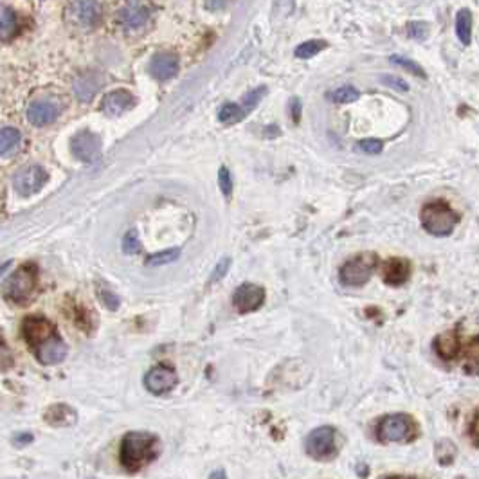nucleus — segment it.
I'll list each match as a JSON object with an SVG mask.
<instances>
[{"instance_id":"38","label":"nucleus","mask_w":479,"mask_h":479,"mask_svg":"<svg viewBox=\"0 0 479 479\" xmlns=\"http://www.w3.org/2000/svg\"><path fill=\"white\" fill-rule=\"evenodd\" d=\"M425 29H427V25L420 24V22H418V24H411L409 25V34H411V36H414V38H423V36H425V33H427Z\"/></svg>"},{"instance_id":"31","label":"nucleus","mask_w":479,"mask_h":479,"mask_svg":"<svg viewBox=\"0 0 479 479\" xmlns=\"http://www.w3.org/2000/svg\"><path fill=\"white\" fill-rule=\"evenodd\" d=\"M391 62L397 63V65L403 67V69H408L409 72H413L414 76L418 78H425V72H423V69L418 63L411 62V60H408V58H402V56H393L391 58Z\"/></svg>"},{"instance_id":"29","label":"nucleus","mask_w":479,"mask_h":479,"mask_svg":"<svg viewBox=\"0 0 479 479\" xmlns=\"http://www.w3.org/2000/svg\"><path fill=\"white\" fill-rule=\"evenodd\" d=\"M52 413H56V418H51L49 422H52V425H69L71 422H74V411L67 405H56V408H51Z\"/></svg>"},{"instance_id":"28","label":"nucleus","mask_w":479,"mask_h":479,"mask_svg":"<svg viewBox=\"0 0 479 479\" xmlns=\"http://www.w3.org/2000/svg\"><path fill=\"white\" fill-rule=\"evenodd\" d=\"M359 91L353 89V87H341L330 94V100L335 101V103H353V101L359 100Z\"/></svg>"},{"instance_id":"9","label":"nucleus","mask_w":479,"mask_h":479,"mask_svg":"<svg viewBox=\"0 0 479 479\" xmlns=\"http://www.w3.org/2000/svg\"><path fill=\"white\" fill-rule=\"evenodd\" d=\"M71 150L76 159L81 162H94L101 155V139L92 132H80L76 133L71 141Z\"/></svg>"},{"instance_id":"41","label":"nucleus","mask_w":479,"mask_h":479,"mask_svg":"<svg viewBox=\"0 0 479 479\" xmlns=\"http://www.w3.org/2000/svg\"><path fill=\"white\" fill-rule=\"evenodd\" d=\"M478 420H479V414L478 411L474 413V418H472V422H470V438H472V441H474V445H478Z\"/></svg>"},{"instance_id":"24","label":"nucleus","mask_w":479,"mask_h":479,"mask_svg":"<svg viewBox=\"0 0 479 479\" xmlns=\"http://www.w3.org/2000/svg\"><path fill=\"white\" fill-rule=\"evenodd\" d=\"M243 118H245V110L236 103H225L219 112V119L225 124L240 123Z\"/></svg>"},{"instance_id":"32","label":"nucleus","mask_w":479,"mask_h":479,"mask_svg":"<svg viewBox=\"0 0 479 479\" xmlns=\"http://www.w3.org/2000/svg\"><path fill=\"white\" fill-rule=\"evenodd\" d=\"M382 148H384V144L379 139H364V141L359 143V150L362 153H368V155H379L382 152Z\"/></svg>"},{"instance_id":"27","label":"nucleus","mask_w":479,"mask_h":479,"mask_svg":"<svg viewBox=\"0 0 479 479\" xmlns=\"http://www.w3.org/2000/svg\"><path fill=\"white\" fill-rule=\"evenodd\" d=\"M181 256V251L179 249H168V251H161L157 254H152V256L146 260V265L152 267H161V265H168L171 261L179 260Z\"/></svg>"},{"instance_id":"42","label":"nucleus","mask_w":479,"mask_h":479,"mask_svg":"<svg viewBox=\"0 0 479 479\" xmlns=\"http://www.w3.org/2000/svg\"><path fill=\"white\" fill-rule=\"evenodd\" d=\"M211 478H225V472H223V470H219V472H213V474H211Z\"/></svg>"},{"instance_id":"35","label":"nucleus","mask_w":479,"mask_h":479,"mask_svg":"<svg viewBox=\"0 0 479 479\" xmlns=\"http://www.w3.org/2000/svg\"><path fill=\"white\" fill-rule=\"evenodd\" d=\"M229 267H231V258H223L222 261H219V265H216L214 272L211 274V283H216L219 280H222L223 276L227 274Z\"/></svg>"},{"instance_id":"11","label":"nucleus","mask_w":479,"mask_h":479,"mask_svg":"<svg viewBox=\"0 0 479 479\" xmlns=\"http://www.w3.org/2000/svg\"><path fill=\"white\" fill-rule=\"evenodd\" d=\"M45 182H47V173L40 166L24 168V170H20L13 179V186L14 190H16V193L24 194V197L38 193Z\"/></svg>"},{"instance_id":"3","label":"nucleus","mask_w":479,"mask_h":479,"mask_svg":"<svg viewBox=\"0 0 479 479\" xmlns=\"http://www.w3.org/2000/svg\"><path fill=\"white\" fill-rule=\"evenodd\" d=\"M34 287H36V269L31 265H24L4 281L2 294L10 303L22 304L31 298Z\"/></svg>"},{"instance_id":"19","label":"nucleus","mask_w":479,"mask_h":479,"mask_svg":"<svg viewBox=\"0 0 479 479\" xmlns=\"http://www.w3.org/2000/svg\"><path fill=\"white\" fill-rule=\"evenodd\" d=\"M103 85V78L98 72H85L74 81V94L80 101H91Z\"/></svg>"},{"instance_id":"36","label":"nucleus","mask_w":479,"mask_h":479,"mask_svg":"<svg viewBox=\"0 0 479 479\" xmlns=\"http://www.w3.org/2000/svg\"><path fill=\"white\" fill-rule=\"evenodd\" d=\"M382 81H384L386 85L391 87V89H397V91H402L405 92L409 89V85L405 83L403 80H400V78H393V76H384L382 78Z\"/></svg>"},{"instance_id":"13","label":"nucleus","mask_w":479,"mask_h":479,"mask_svg":"<svg viewBox=\"0 0 479 479\" xmlns=\"http://www.w3.org/2000/svg\"><path fill=\"white\" fill-rule=\"evenodd\" d=\"M148 19H150V8L141 0H129L119 11V24L129 31L143 27Z\"/></svg>"},{"instance_id":"22","label":"nucleus","mask_w":479,"mask_h":479,"mask_svg":"<svg viewBox=\"0 0 479 479\" xmlns=\"http://www.w3.org/2000/svg\"><path fill=\"white\" fill-rule=\"evenodd\" d=\"M434 346H436L438 355L443 357V359H452V357H456L458 350H460V342H458L456 333L449 332L438 337L436 342H434Z\"/></svg>"},{"instance_id":"20","label":"nucleus","mask_w":479,"mask_h":479,"mask_svg":"<svg viewBox=\"0 0 479 479\" xmlns=\"http://www.w3.org/2000/svg\"><path fill=\"white\" fill-rule=\"evenodd\" d=\"M22 146V133L13 126L0 129V157H11Z\"/></svg>"},{"instance_id":"34","label":"nucleus","mask_w":479,"mask_h":479,"mask_svg":"<svg viewBox=\"0 0 479 479\" xmlns=\"http://www.w3.org/2000/svg\"><path fill=\"white\" fill-rule=\"evenodd\" d=\"M123 249L126 254H135V252L141 251V242H139L135 231H129L126 236L123 238Z\"/></svg>"},{"instance_id":"25","label":"nucleus","mask_w":479,"mask_h":479,"mask_svg":"<svg viewBox=\"0 0 479 479\" xmlns=\"http://www.w3.org/2000/svg\"><path fill=\"white\" fill-rule=\"evenodd\" d=\"M324 47H326V42H323V40H309V42H303L301 45H298L296 58L309 60V58H313L315 54H319Z\"/></svg>"},{"instance_id":"10","label":"nucleus","mask_w":479,"mask_h":479,"mask_svg":"<svg viewBox=\"0 0 479 479\" xmlns=\"http://www.w3.org/2000/svg\"><path fill=\"white\" fill-rule=\"evenodd\" d=\"M177 382H179V377L170 366H155L144 375V386L152 394L170 393Z\"/></svg>"},{"instance_id":"39","label":"nucleus","mask_w":479,"mask_h":479,"mask_svg":"<svg viewBox=\"0 0 479 479\" xmlns=\"http://www.w3.org/2000/svg\"><path fill=\"white\" fill-rule=\"evenodd\" d=\"M11 362H13V359L10 355V350L0 342V368H8Z\"/></svg>"},{"instance_id":"18","label":"nucleus","mask_w":479,"mask_h":479,"mask_svg":"<svg viewBox=\"0 0 479 479\" xmlns=\"http://www.w3.org/2000/svg\"><path fill=\"white\" fill-rule=\"evenodd\" d=\"M54 333L56 332H54L52 324L42 318H29L24 323V335L25 341L29 342V346L36 348L40 342L52 337Z\"/></svg>"},{"instance_id":"5","label":"nucleus","mask_w":479,"mask_h":479,"mask_svg":"<svg viewBox=\"0 0 479 479\" xmlns=\"http://www.w3.org/2000/svg\"><path fill=\"white\" fill-rule=\"evenodd\" d=\"M377 265H379V258H377L375 252H364V254H359L353 260L346 261L341 267L339 276H341V281L344 285H364L366 281L373 276Z\"/></svg>"},{"instance_id":"16","label":"nucleus","mask_w":479,"mask_h":479,"mask_svg":"<svg viewBox=\"0 0 479 479\" xmlns=\"http://www.w3.org/2000/svg\"><path fill=\"white\" fill-rule=\"evenodd\" d=\"M133 104H135V98L129 91H112L103 98L101 110L110 118H118L129 112Z\"/></svg>"},{"instance_id":"4","label":"nucleus","mask_w":479,"mask_h":479,"mask_svg":"<svg viewBox=\"0 0 479 479\" xmlns=\"http://www.w3.org/2000/svg\"><path fill=\"white\" fill-rule=\"evenodd\" d=\"M416 422L409 414L397 413L388 414L377 425V436L379 440L391 443V441H408L416 436Z\"/></svg>"},{"instance_id":"26","label":"nucleus","mask_w":479,"mask_h":479,"mask_svg":"<svg viewBox=\"0 0 479 479\" xmlns=\"http://www.w3.org/2000/svg\"><path fill=\"white\" fill-rule=\"evenodd\" d=\"M456 452H458V449L451 440H441L436 445V460L443 467L451 465L456 458Z\"/></svg>"},{"instance_id":"14","label":"nucleus","mask_w":479,"mask_h":479,"mask_svg":"<svg viewBox=\"0 0 479 479\" xmlns=\"http://www.w3.org/2000/svg\"><path fill=\"white\" fill-rule=\"evenodd\" d=\"M380 274H382L386 285L400 287L411 276V263L403 258H389L380 267Z\"/></svg>"},{"instance_id":"6","label":"nucleus","mask_w":479,"mask_h":479,"mask_svg":"<svg viewBox=\"0 0 479 479\" xmlns=\"http://www.w3.org/2000/svg\"><path fill=\"white\" fill-rule=\"evenodd\" d=\"M337 431L330 425H323V427L313 429L307 436V452L312 456L313 460L318 461H328L335 458L339 447H337Z\"/></svg>"},{"instance_id":"17","label":"nucleus","mask_w":479,"mask_h":479,"mask_svg":"<svg viewBox=\"0 0 479 479\" xmlns=\"http://www.w3.org/2000/svg\"><path fill=\"white\" fill-rule=\"evenodd\" d=\"M150 72L157 80H171L179 72V58L175 54H171V52H159L150 62Z\"/></svg>"},{"instance_id":"37","label":"nucleus","mask_w":479,"mask_h":479,"mask_svg":"<svg viewBox=\"0 0 479 479\" xmlns=\"http://www.w3.org/2000/svg\"><path fill=\"white\" fill-rule=\"evenodd\" d=\"M100 299H101V301H103L104 304H107V309L118 310L119 299H118V296H115V294H112V292H101Z\"/></svg>"},{"instance_id":"33","label":"nucleus","mask_w":479,"mask_h":479,"mask_svg":"<svg viewBox=\"0 0 479 479\" xmlns=\"http://www.w3.org/2000/svg\"><path fill=\"white\" fill-rule=\"evenodd\" d=\"M267 94V89L265 87H258V89H254L252 92H249V94L243 98V107H245V110H252L254 107H256L258 103L261 101V98Z\"/></svg>"},{"instance_id":"30","label":"nucleus","mask_w":479,"mask_h":479,"mask_svg":"<svg viewBox=\"0 0 479 479\" xmlns=\"http://www.w3.org/2000/svg\"><path fill=\"white\" fill-rule=\"evenodd\" d=\"M219 188L227 199L233 194V177H231V171L225 166H222L219 170Z\"/></svg>"},{"instance_id":"8","label":"nucleus","mask_w":479,"mask_h":479,"mask_svg":"<svg viewBox=\"0 0 479 479\" xmlns=\"http://www.w3.org/2000/svg\"><path fill=\"white\" fill-rule=\"evenodd\" d=\"M265 303V289L254 283H243L234 290L233 304L240 313L254 312Z\"/></svg>"},{"instance_id":"21","label":"nucleus","mask_w":479,"mask_h":479,"mask_svg":"<svg viewBox=\"0 0 479 479\" xmlns=\"http://www.w3.org/2000/svg\"><path fill=\"white\" fill-rule=\"evenodd\" d=\"M16 27H19V20H16L14 11L10 10L8 5H0V43L13 38Z\"/></svg>"},{"instance_id":"7","label":"nucleus","mask_w":479,"mask_h":479,"mask_svg":"<svg viewBox=\"0 0 479 479\" xmlns=\"http://www.w3.org/2000/svg\"><path fill=\"white\" fill-rule=\"evenodd\" d=\"M65 14L69 24L89 31L101 22V5L98 0H72Z\"/></svg>"},{"instance_id":"15","label":"nucleus","mask_w":479,"mask_h":479,"mask_svg":"<svg viewBox=\"0 0 479 479\" xmlns=\"http://www.w3.org/2000/svg\"><path fill=\"white\" fill-rule=\"evenodd\" d=\"M34 353H36V359H38L42 364L52 366L62 362L67 355V346L65 342L60 339V337L54 333L52 337L45 339L43 342H40L38 346L34 348Z\"/></svg>"},{"instance_id":"12","label":"nucleus","mask_w":479,"mask_h":479,"mask_svg":"<svg viewBox=\"0 0 479 479\" xmlns=\"http://www.w3.org/2000/svg\"><path fill=\"white\" fill-rule=\"evenodd\" d=\"M60 112H62V107L56 100L40 98V100H34L33 103L29 104L27 119L29 123L34 124V126H45V124H51L52 121H56Z\"/></svg>"},{"instance_id":"23","label":"nucleus","mask_w":479,"mask_h":479,"mask_svg":"<svg viewBox=\"0 0 479 479\" xmlns=\"http://www.w3.org/2000/svg\"><path fill=\"white\" fill-rule=\"evenodd\" d=\"M456 33H458L461 43L469 45L470 34H472V14L469 10H461L456 16Z\"/></svg>"},{"instance_id":"2","label":"nucleus","mask_w":479,"mask_h":479,"mask_svg":"<svg viewBox=\"0 0 479 479\" xmlns=\"http://www.w3.org/2000/svg\"><path fill=\"white\" fill-rule=\"evenodd\" d=\"M458 214L443 202H431L423 205L420 213V222L423 229L432 236H449L456 229L458 223Z\"/></svg>"},{"instance_id":"1","label":"nucleus","mask_w":479,"mask_h":479,"mask_svg":"<svg viewBox=\"0 0 479 479\" xmlns=\"http://www.w3.org/2000/svg\"><path fill=\"white\" fill-rule=\"evenodd\" d=\"M159 456V438L150 432H129L121 441V465L129 472H137Z\"/></svg>"},{"instance_id":"40","label":"nucleus","mask_w":479,"mask_h":479,"mask_svg":"<svg viewBox=\"0 0 479 479\" xmlns=\"http://www.w3.org/2000/svg\"><path fill=\"white\" fill-rule=\"evenodd\" d=\"M290 115H292V119H294L296 123L301 119V101H299L298 98H294V100L290 101Z\"/></svg>"}]
</instances>
